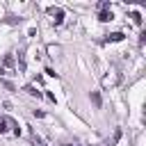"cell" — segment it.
I'll list each match as a JSON object with an SVG mask.
<instances>
[{
    "label": "cell",
    "mask_w": 146,
    "mask_h": 146,
    "mask_svg": "<svg viewBox=\"0 0 146 146\" xmlns=\"http://www.w3.org/2000/svg\"><path fill=\"white\" fill-rule=\"evenodd\" d=\"M123 32H114V34H107V41H123Z\"/></svg>",
    "instance_id": "6"
},
{
    "label": "cell",
    "mask_w": 146,
    "mask_h": 146,
    "mask_svg": "<svg viewBox=\"0 0 146 146\" xmlns=\"http://www.w3.org/2000/svg\"><path fill=\"white\" fill-rule=\"evenodd\" d=\"M48 14H50V16H52V21H55V23H57V25H59V23H62V21H64V11H62V9H59V7H48Z\"/></svg>",
    "instance_id": "4"
},
{
    "label": "cell",
    "mask_w": 146,
    "mask_h": 146,
    "mask_svg": "<svg viewBox=\"0 0 146 146\" xmlns=\"http://www.w3.org/2000/svg\"><path fill=\"white\" fill-rule=\"evenodd\" d=\"M9 128H14V135L21 132V130H18V123H16L14 119H9V116H0V135H5Z\"/></svg>",
    "instance_id": "1"
},
{
    "label": "cell",
    "mask_w": 146,
    "mask_h": 146,
    "mask_svg": "<svg viewBox=\"0 0 146 146\" xmlns=\"http://www.w3.org/2000/svg\"><path fill=\"white\" fill-rule=\"evenodd\" d=\"M25 91H27V94H30V96H36V98H39V96H41V94H39V91H36V89H34V87H32V84H27V87H25Z\"/></svg>",
    "instance_id": "8"
},
{
    "label": "cell",
    "mask_w": 146,
    "mask_h": 146,
    "mask_svg": "<svg viewBox=\"0 0 146 146\" xmlns=\"http://www.w3.org/2000/svg\"><path fill=\"white\" fill-rule=\"evenodd\" d=\"M0 73H5V75H14V73H16V66H14V55H5L2 66H0Z\"/></svg>",
    "instance_id": "2"
},
{
    "label": "cell",
    "mask_w": 146,
    "mask_h": 146,
    "mask_svg": "<svg viewBox=\"0 0 146 146\" xmlns=\"http://www.w3.org/2000/svg\"><path fill=\"white\" fill-rule=\"evenodd\" d=\"M91 103H94L96 107H100V94H98V91H91Z\"/></svg>",
    "instance_id": "7"
},
{
    "label": "cell",
    "mask_w": 146,
    "mask_h": 146,
    "mask_svg": "<svg viewBox=\"0 0 146 146\" xmlns=\"http://www.w3.org/2000/svg\"><path fill=\"white\" fill-rule=\"evenodd\" d=\"M98 21H103V23H107V21H112V11H107V9H103V11L98 14Z\"/></svg>",
    "instance_id": "5"
},
{
    "label": "cell",
    "mask_w": 146,
    "mask_h": 146,
    "mask_svg": "<svg viewBox=\"0 0 146 146\" xmlns=\"http://www.w3.org/2000/svg\"><path fill=\"white\" fill-rule=\"evenodd\" d=\"M132 21H135V23H137V25H141V16H139V14H137V11H135V14H132Z\"/></svg>",
    "instance_id": "10"
},
{
    "label": "cell",
    "mask_w": 146,
    "mask_h": 146,
    "mask_svg": "<svg viewBox=\"0 0 146 146\" xmlns=\"http://www.w3.org/2000/svg\"><path fill=\"white\" fill-rule=\"evenodd\" d=\"M119 80H121V75L116 73V68H112V71H107V75L103 78V87H116Z\"/></svg>",
    "instance_id": "3"
},
{
    "label": "cell",
    "mask_w": 146,
    "mask_h": 146,
    "mask_svg": "<svg viewBox=\"0 0 146 146\" xmlns=\"http://www.w3.org/2000/svg\"><path fill=\"white\" fill-rule=\"evenodd\" d=\"M32 144H34V146H43V141H41L36 135H32Z\"/></svg>",
    "instance_id": "9"
}]
</instances>
